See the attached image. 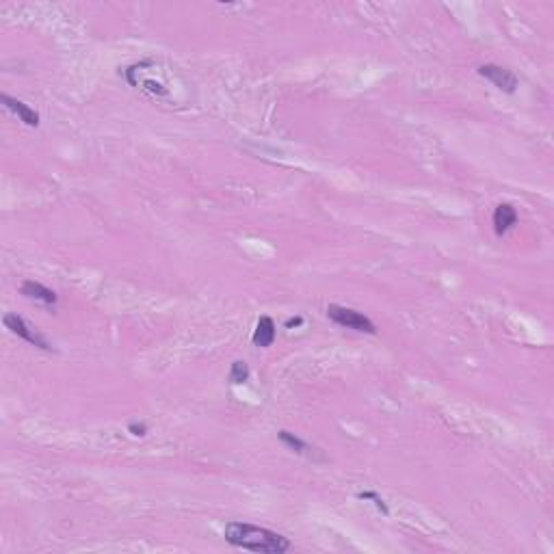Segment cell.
Returning <instances> with one entry per match:
<instances>
[{
	"instance_id": "4fadbf2b",
	"label": "cell",
	"mask_w": 554,
	"mask_h": 554,
	"mask_svg": "<svg viewBox=\"0 0 554 554\" xmlns=\"http://www.w3.org/2000/svg\"><path fill=\"white\" fill-rule=\"evenodd\" d=\"M301 323H304V318H301V316H297V318H290V320H286V327H288V330H290V327H299Z\"/></svg>"
},
{
	"instance_id": "9c48e42d",
	"label": "cell",
	"mask_w": 554,
	"mask_h": 554,
	"mask_svg": "<svg viewBox=\"0 0 554 554\" xmlns=\"http://www.w3.org/2000/svg\"><path fill=\"white\" fill-rule=\"evenodd\" d=\"M277 438H280V442L284 446H288L292 452H297V455H314V448L308 442H304L301 438H297L295 433H290L286 429H282L280 433H277Z\"/></svg>"
},
{
	"instance_id": "ba28073f",
	"label": "cell",
	"mask_w": 554,
	"mask_h": 554,
	"mask_svg": "<svg viewBox=\"0 0 554 554\" xmlns=\"http://www.w3.org/2000/svg\"><path fill=\"white\" fill-rule=\"evenodd\" d=\"M275 336H277V327H275V320L271 316H260L258 318V325L254 330V336H251V342L260 349H266L275 342Z\"/></svg>"
},
{
	"instance_id": "30bf717a",
	"label": "cell",
	"mask_w": 554,
	"mask_h": 554,
	"mask_svg": "<svg viewBox=\"0 0 554 554\" xmlns=\"http://www.w3.org/2000/svg\"><path fill=\"white\" fill-rule=\"evenodd\" d=\"M249 379V366L243 362V360H236L230 368V374H228V381L232 386H241Z\"/></svg>"
},
{
	"instance_id": "8fae6325",
	"label": "cell",
	"mask_w": 554,
	"mask_h": 554,
	"mask_svg": "<svg viewBox=\"0 0 554 554\" xmlns=\"http://www.w3.org/2000/svg\"><path fill=\"white\" fill-rule=\"evenodd\" d=\"M358 498H360V500H370L372 505H374L377 509H379L384 515H390V507H388V502H386V500H384L379 494H377V492H360V494H358Z\"/></svg>"
},
{
	"instance_id": "277c9868",
	"label": "cell",
	"mask_w": 554,
	"mask_h": 554,
	"mask_svg": "<svg viewBox=\"0 0 554 554\" xmlns=\"http://www.w3.org/2000/svg\"><path fill=\"white\" fill-rule=\"evenodd\" d=\"M478 76H483L496 89L505 91V93H515L518 87H520V81H518V76H515L511 69L494 65V63H485V65L478 67Z\"/></svg>"
},
{
	"instance_id": "7c38bea8",
	"label": "cell",
	"mask_w": 554,
	"mask_h": 554,
	"mask_svg": "<svg viewBox=\"0 0 554 554\" xmlns=\"http://www.w3.org/2000/svg\"><path fill=\"white\" fill-rule=\"evenodd\" d=\"M128 433L135 438H145L147 435V424L145 422H130L128 424Z\"/></svg>"
},
{
	"instance_id": "6da1fadb",
	"label": "cell",
	"mask_w": 554,
	"mask_h": 554,
	"mask_svg": "<svg viewBox=\"0 0 554 554\" xmlns=\"http://www.w3.org/2000/svg\"><path fill=\"white\" fill-rule=\"evenodd\" d=\"M223 537L230 546L243 548L260 554H284L290 550V539L271 528L256 526L249 522H228L223 528Z\"/></svg>"
},
{
	"instance_id": "52a82bcc",
	"label": "cell",
	"mask_w": 554,
	"mask_h": 554,
	"mask_svg": "<svg viewBox=\"0 0 554 554\" xmlns=\"http://www.w3.org/2000/svg\"><path fill=\"white\" fill-rule=\"evenodd\" d=\"M518 223V210L511 204H500L494 210V232L498 236H505L509 230L515 228Z\"/></svg>"
},
{
	"instance_id": "8992f818",
	"label": "cell",
	"mask_w": 554,
	"mask_h": 554,
	"mask_svg": "<svg viewBox=\"0 0 554 554\" xmlns=\"http://www.w3.org/2000/svg\"><path fill=\"white\" fill-rule=\"evenodd\" d=\"M22 295L24 297H29V299H35V301H41V304H46L48 308H55L59 304V297L55 290H50L46 288L43 284L35 282V280H24L22 286H20Z\"/></svg>"
},
{
	"instance_id": "5b68a950",
	"label": "cell",
	"mask_w": 554,
	"mask_h": 554,
	"mask_svg": "<svg viewBox=\"0 0 554 554\" xmlns=\"http://www.w3.org/2000/svg\"><path fill=\"white\" fill-rule=\"evenodd\" d=\"M0 102H3L5 109L11 111L20 121L27 123L29 128H37V126H39V113L35 109H31L27 102H22V100H18V97H11L9 93L0 95Z\"/></svg>"
},
{
	"instance_id": "3957f363",
	"label": "cell",
	"mask_w": 554,
	"mask_h": 554,
	"mask_svg": "<svg viewBox=\"0 0 554 554\" xmlns=\"http://www.w3.org/2000/svg\"><path fill=\"white\" fill-rule=\"evenodd\" d=\"M3 325L7 327V330L11 332V334H15L18 338H22V340H27L29 344H33V346H37V349H41V351H53V346H50V342L37 332V330H33V327L24 320L22 316H18V314H5L3 316Z\"/></svg>"
},
{
	"instance_id": "7a4b0ae2",
	"label": "cell",
	"mask_w": 554,
	"mask_h": 554,
	"mask_svg": "<svg viewBox=\"0 0 554 554\" xmlns=\"http://www.w3.org/2000/svg\"><path fill=\"white\" fill-rule=\"evenodd\" d=\"M327 316H330V320H334L336 325L340 327H346V330H353V332H360V334H368V336H374L377 334V327L374 323L353 310V308H344V306H338V304H330L327 306Z\"/></svg>"
}]
</instances>
